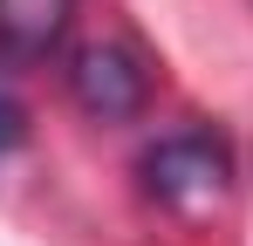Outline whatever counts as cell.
Returning a JSON list of instances; mask_svg holds the SVG:
<instances>
[{
	"instance_id": "6da1fadb",
	"label": "cell",
	"mask_w": 253,
	"mask_h": 246,
	"mask_svg": "<svg viewBox=\"0 0 253 246\" xmlns=\"http://www.w3.org/2000/svg\"><path fill=\"white\" fill-rule=\"evenodd\" d=\"M233 185V158L212 137H165L158 151H144V192L171 212H206L226 199Z\"/></svg>"
},
{
	"instance_id": "7a4b0ae2",
	"label": "cell",
	"mask_w": 253,
	"mask_h": 246,
	"mask_svg": "<svg viewBox=\"0 0 253 246\" xmlns=\"http://www.w3.org/2000/svg\"><path fill=\"white\" fill-rule=\"evenodd\" d=\"M69 96L96 123H124V117H137L151 103V69L124 41H89V48H76V62H69Z\"/></svg>"
},
{
	"instance_id": "277c9868",
	"label": "cell",
	"mask_w": 253,
	"mask_h": 246,
	"mask_svg": "<svg viewBox=\"0 0 253 246\" xmlns=\"http://www.w3.org/2000/svg\"><path fill=\"white\" fill-rule=\"evenodd\" d=\"M21 137H28V110H21V96H14V89H7V76H0V158H7Z\"/></svg>"
},
{
	"instance_id": "3957f363",
	"label": "cell",
	"mask_w": 253,
	"mask_h": 246,
	"mask_svg": "<svg viewBox=\"0 0 253 246\" xmlns=\"http://www.w3.org/2000/svg\"><path fill=\"white\" fill-rule=\"evenodd\" d=\"M69 21H76V0H0V55L35 62L69 35Z\"/></svg>"
}]
</instances>
